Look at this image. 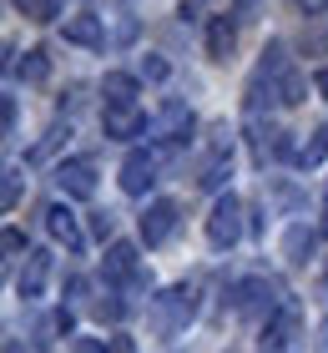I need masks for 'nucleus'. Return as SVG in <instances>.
Returning a JSON list of instances; mask_svg holds the SVG:
<instances>
[{
  "label": "nucleus",
  "instance_id": "24",
  "mask_svg": "<svg viewBox=\"0 0 328 353\" xmlns=\"http://www.w3.org/2000/svg\"><path fill=\"white\" fill-rule=\"evenodd\" d=\"M6 137H15V96H6Z\"/></svg>",
  "mask_w": 328,
  "mask_h": 353
},
{
  "label": "nucleus",
  "instance_id": "1",
  "mask_svg": "<svg viewBox=\"0 0 328 353\" xmlns=\"http://www.w3.org/2000/svg\"><path fill=\"white\" fill-rule=\"evenodd\" d=\"M192 318H197V288H192V283H177V288H167L162 298H152V328L162 333V339L187 333Z\"/></svg>",
  "mask_w": 328,
  "mask_h": 353
},
{
  "label": "nucleus",
  "instance_id": "22",
  "mask_svg": "<svg viewBox=\"0 0 328 353\" xmlns=\"http://www.w3.org/2000/svg\"><path fill=\"white\" fill-rule=\"evenodd\" d=\"M142 76H146V81H167V76H172V66H167L162 56H146V61H142Z\"/></svg>",
  "mask_w": 328,
  "mask_h": 353
},
{
  "label": "nucleus",
  "instance_id": "3",
  "mask_svg": "<svg viewBox=\"0 0 328 353\" xmlns=\"http://www.w3.org/2000/svg\"><path fill=\"white\" fill-rule=\"evenodd\" d=\"M102 272H106V283H111V288H122V293H142V288H146L142 258H137V248H131V243H111Z\"/></svg>",
  "mask_w": 328,
  "mask_h": 353
},
{
  "label": "nucleus",
  "instance_id": "13",
  "mask_svg": "<svg viewBox=\"0 0 328 353\" xmlns=\"http://www.w3.org/2000/svg\"><path fill=\"white\" fill-rule=\"evenodd\" d=\"M313 248H318V232H313V228H303V222H298V228H288V237H283V258H288L293 268H303L308 258H313Z\"/></svg>",
  "mask_w": 328,
  "mask_h": 353
},
{
  "label": "nucleus",
  "instance_id": "2",
  "mask_svg": "<svg viewBox=\"0 0 328 353\" xmlns=\"http://www.w3.org/2000/svg\"><path fill=\"white\" fill-rule=\"evenodd\" d=\"M298 328H303V308L293 298H283L278 308L262 318V353H293V343H298Z\"/></svg>",
  "mask_w": 328,
  "mask_h": 353
},
{
  "label": "nucleus",
  "instance_id": "14",
  "mask_svg": "<svg viewBox=\"0 0 328 353\" xmlns=\"http://www.w3.org/2000/svg\"><path fill=\"white\" fill-rule=\"evenodd\" d=\"M66 41L71 46H106L102 15H71V21H66Z\"/></svg>",
  "mask_w": 328,
  "mask_h": 353
},
{
  "label": "nucleus",
  "instance_id": "28",
  "mask_svg": "<svg viewBox=\"0 0 328 353\" xmlns=\"http://www.w3.org/2000/svg\"><path fill=\"white\" fill-rule=\"evenodd\" d=\"M323 293H328V272H323Z\"/></svg>",
  "mask_w": 328,
  "mask_h": 353
},
{
  "label": "nucleus",
  "instance_id": "11",
  "mask_svg": "<svg viewBox=\"0 0 328 353\" xmlns=\"http://www.w3.org/2000/svg\"><path fill=\"white\" fill-rule=\"evenodd\" d=\"M46 228H51L56 243H66V252H81V228H76V212H71L66 202L46 207Z\"/></svg>",
  "mask_w": 328,
  "mask_h": 353
},
{
  "label": "nucleus",
  "instance_id": "12",
  "mask_svg": "<svg viewBox=\"0 0 328 353\" xmlns=\"http://www.w3.org/2000/svg\"><path fill=\"white\" fill-rule=\"evenodd\" d=\"M233 46H238V15H212V26H207V56L212 61H227V56H233Z\"/></svg>",
  "mask_w": 328,
  "mask_h": 353
},
{
  "label": "nucleus",
  "instance_id": "17",
  "mask_svg": "<svg viewBox=\"0 0 328 353\" xmlns=\"http://www.w3.org/2000/svg\"><path fill=\"white\" fill-rule=\"evenodd\" d=\"M15 76H21L26 86H41L46 76H51V56L46 51H26L21 61H15Z\"/></svg>",
  "mask_w": 328,
  "mask_h": 353
},
{
  "label": "nucleus",
  "instance_id": "4",
  "mask_svg": "<svg viewBox=\"0 0 328 353\" xmlns=\"http://www.w3.org/2000/svg\"><path fill=\"white\" fill-rule=\"evenodd\" d=\"M207 237H212V248H233L238 237H242V202L233 197V192L212 202V212H207Z\"/></svg>",
  "mask_w": 328,
  "mask_h": 353
},
{
  "label": "nucleus",
  "instance_id": "19",
  "mask_svg": "<svg viewBox=\"0 0 328 353\" xmlns=\"http://www.w3.org/2000/svg\"><path fill=\"white\" fill-rule=\"evenodd\" d=\"M66 137H71V126H61V121H56V126H51V132H46V137L36 141V147H30V162H46V157H51V152L61 147V141H66Z\"/></svg>",
  "mask_w": 328,
  "mask_h": 353
},
{
  "label": "nucleus",
  "instance_id": "8",
  "mask_svg": "<svg viewBox=\"0 0 328 353\" xmlns=\"http://www.w3.org/2000/svg\"><path fill=\"white\" fill-rule=\"evenodd\" d=\"M157 167H162L157 152H131L122 162V192H126V197H142V192L157 182Z\"/></svg>",
  "mask_w": 328,
  "mask_h": 353
},
{
  "label": "nucleus",
  "instance_id": "16",
  "mask_svg": "<svg viewBox=\"0 0 328 353\" xmlns=\"http://www.w3.org/2000/svg\"><path fill=\"white\" fill-rule=\"evenodd\" d=\"M273 96H278V101H283V106H298V101H308V76L288 66L283 76H278V86H273Z\"/></svg>",
  "mask_w": 328,
  "mask_h": 353
},
{
  "label": "nucleus",
  "instance_id": "15",
  "mask_svg": "<svg viewBox=\"0 0 328 353\" xmlns=\"http://www.w3.org/2000/svg\"><path fill=\"white\" fill-rule=\"evenodd\" d=\"M106 106H137V76H126V71H106Z\"/></svg>",
  "mask_w": 328,
  "mask_h": 353
},
{
  "label": "nucleus",
  "instance_id": "26",
  "mask_svg": "<svg viewBox=\"0 0 328 353\" xmlns=\"http://www.w3.org/2000/svg\"><path fill=\"white\" fill-rule=\"evenodd\" d=\"M6 353H26V348H21V339H6Z\"/></svg>",
  "mask_w": 328,
  "mask_h": 353
},
{
  "label": "nucleus",
  "instance_id": "5",
  "mask_svg": "<svg viewBox=\"0 0 328 353\" xmlns=\"http://www.w3.org/2000/svg\"><path fill=\"white\" fill-rule=\"evenodd\" d=\"M233 303H238V313H248V318H268L283 298H278V288L268 278H242L233 288Z\"/></svg>",
  "mask_w": 328,
  "mask_h": 353
},
{
  "label": "nucleus",
  "instance_id": "25",
  "mask_svg": "<svg viewBox=\"0 0 328 353\" xmlns=\"http://www.w3.org/2000/svg\"><path fill=\"white\" fill-rule=\"evenodd\" d=\"M298 6H303L308 15H323V10H328V0H298Z\"/></svg>",
  "mask_w": 328,
  "mask_h": 353
},
{
  "label": "nucleus",
  "instance_id": "27",
  "mask_svg": "<svg viewBox=\"0 0 328 353\" xmlns=\"http://www.w3.org/2000/svg\"><path fill=\"white\" fill-rule=\"evenodd\" d=\"M318 91H323V96H328V66H323V71H318Z\"/></svg>",
  "mask_w": 328,
  "mask_h": 353
},
{
  "label": "nucleus",
  "instance_id": "20",
  "mask_svg": "<svg viewBox=\"0 0 328 353\" xmlns=\"http://www.w3.org/2000/svg\"><path fill=\"white\" fill-rule=\"evenodd\" d=\"M15 10L30 15V21H56V15H61V0H15Z\"/></svg>",
  "mask_w": 328,
  "mask_h": 353
},
{
  "label": "nucleus",
  "instance_id": "10",
  "mask_svg": "<svg viewBox=\"0 0 328 353\" xmlns=\"http://www.w3.org/2000/svg\"><path fill=\"white\" fill-rule=\"evenodd\" d=\"M102 132H106L111 141H131V137L146 132V117H142L137 106H106V111H102Z\"/></svg>",
  "mask_w": 328,
  "mask_h": 353
},
{
  "label": "nucleus",
  "instance_id": "21",
  "mask_svg": "<svg viewBox=\"0 0 328 353\" xmlns=\"http://www.w3.org/2000/svg\"><path fill=\"white\" fill-rule=\"evenodd\" d=\"M0 202H6V212L15 202H21V167H6V187H0Z\"/></svg>",
  "mask_w": 328,
  "mask_h": 353
},
{
  "label": "nucleus",
  "instance_id": "18",
  "mask_svg": "<svg viewBox=\"0 0 328 353\" xmlns=\"http://www.w3.org/2000/svg\"><path fill=\"white\" fill-rule=\"evenodd\" d=\"M323 157H328V126H313V137L293 152V162H298V167H318Z\"/></svg>",
  "mask_w": 328,
  "mask_h": 353
},
{
  "label": "nucleus",
  "instance_id": "6",
  "mask_svg": "<svg viewBox=\"0 0 328 353\" xmlns=\"http://www.w3.org/2000/svg\"><path fill=\"white\" fill-rule=\"evenodd\" d=\"M51 268H56V258L51 252H26V268H21V278H15V293H21L26 303H36L41 293H46V283H51Z\"/></svg>",
  "mask_w": 328,
  "mask_h": 353
},
{
  "label": "nucleus",
  "instance_id": "23",
  "mask_svg": "<svg viewBox=\"0 0 328 353\" xmlns=\"http://www.w3.org/2000/svg\"><path fill=\"white\" fill-rule=\"evenodd\" d=\"M26 252V232L21 228H6V258H21Z\"/></svg>",
  "mask_w": 328,
  "mask_h": 353
},
{
  "label": "nucleus",
  "instance_id": "7",
  "mask_svg": "<svg viewBox=\"0 0 328 353\" xmlns=\"http://www.w3.org/2000/svg\"><path fill=\"white\" fill-rule=\"evenodd\" d=\"M172 232H177V202L162 197V202H152V207L142 212V243H146V248H162Z\"/></svg>",
  "mask_w": 328,
  "mask_h": 353
},
{
  "label": "nucleus",
  "instance_id": "9",
  "mask_svg": "<svg viewBox=\"0 0 328 353\" xmlns=\"http://www.w3.org/2000/svg\"><path fill=\"white\" fill-rule=\"evenodd\" d=\"M56 182H61L66 197H91L96 192V167L86 162V157H71V162L56 167Z\"/></svg>",
  "mask_w": 328,
  "mask_h": 353
}]
</instances>
